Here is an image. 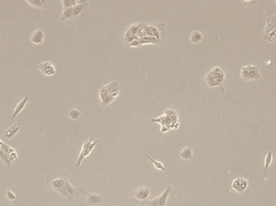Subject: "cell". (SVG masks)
<instances>
[{"instance_id":"cell-27","label":"cell","mask_w":276,"mask_h":206,"mask_svg":"<svg viewBox=\"0 0 276 206\" xmlns=\"http://www.w3.org/2000/svg\"><path fill=\"white\" fill-rule=\"evenodd\" d=\"M87 0H78V3H82V4H84L86 2H87Z\"/></svg>"},{"instance_id":"cell-9","label":"cell","mask_w":276,"mask_h":206,"mask_svg":"<svg viewBox=\"0 0 276 206\" xmlns=\"http://www.w3.org/2000/svg\"><path fill=\"white\" fill-rule=\"evenodd\" d=\"M149 195H150V190L147 188H141L135 192L133 196L136 200L141 201H145L148 200Z\"/></svg>"},{"instance_id":"cell-1","label":"cell","mask_w":276,"mask_h":206,"mask_svg":"<svg viewBox=\"0 0 276 206\" xmlns=\"http://www.w3.org/2000/svg\"><path fill=\"white\" fill-rule=\"evenodd\" d=\"M152 122H158L162 126L161 131L166 133L170 129H178L179 127L178 122V114L172 109H168L164 115L159 118H154L151 119Z\"/></svg>"},{"instance_id":"cell-2","label":"cell","mask_w":276,"mask_h":206,"mask_svg":"<svg viewBox=\"0 0 276 206\" xmlns=\"http://www.w3.org/2000/svg\"><path fill=\"white\" fill-rule=\"evenodd\" d=\"M119 94V88L117 81H112L102 87L100 91V97L103 106L110 104Z\"/></svg>"},{"instance_id":"cell-18","label":"cell","mask_w":276,"mask_h":206,"mask_svg":"<svg viewBox=\"0 0 276 206\" xmlns=\"http://www.w3.org/2000/svg\"><path fill=\"white\" fill-rule=\"evenodd\" d=\"M64 187H65V189H66V191H67V192H68V194H69V196H70V199L73 198V197L75 196V193H76V191H75V188H74V187L70 184V182H68L67 180H66V182H65V186Z\"/></svg>"},{"instance_id":"cell-4","label":"cell","mask_w":276,"mask_h":206,"mask_svg":"<svg viewBox=\"0 0 276 206\" xmlns=\"http://www.w3.org/2000/svg\"><path fill=\"white\" fill-rule=\"evenodd\" d=\"M98 143H100V141L96 140V141L93 142L92 137H90L87 141H85L84 144L82 147V150H81V152H80L79 156H78V159L77 163H76V168H79L81 166L82 161L91 153L93 149L95 148Z\"/></svg>"},{"instance_id":"cell-22","label":"cell","mask_w":276,"mask_h":206,"mask_svg":"<svg viewBox=\"0 0 276 206\" xmlns=\"http://www.w3.org/2000/svg\"><path fill=\"white\" fill-rule=\"evenodd\" d=\"M265 40H267L268 42H274L276 40V28L272 30L271 32L265 35Z\"/></svg>"},{"instance_id":"cell-16","label":"cell","mask_w":276,"mask_h":206,"mask_svg":"<svg viewBox=\"0 0 276 206\" xmlns=\"http://www.w3.org/2000/svg\"><path fill=\"white\" fill-rule=\"evenodd\" d=\"M65 182H66V180L65 179H62V178L56 179L52 181V186L54 189L58 190V189H62V188L65 186Z\"/></svg>"},{"instance_id":"cell-10","label":"cell","mask_w":276,"mask_h":206,"mask_svg":"<svg viewBox=\"0 0 276 206\" xmlns=\"http://www.w3.org/2000/svg\"><path fill=\"white\" fill-rule=\"evenodd\" d=\"M29 98H30L29 95L28 94L25 95L24 97V98H23V99L21 100L19 103H18V105L16 106L15 110H14V112H13V114H12L13 118H16V116L19 115V114H20V112L22 111L23 109H24V108L25 107V106H26V104L27 103V102H28Z\"/></svg>"},{"instance_id":"cell-14","label":"cell","mask_w":276,"mask_h":206,"mask_svg":"<svg viewBox=\"0 0 276 206\" xmlns=\"http://www.w3.org/2000/svg\"><path fill=\"white\" fill-rule=\"evenodd\" d=\"M203 38H204L203 35L198 31L192 32L191 35H190V40L193 44H199V42H201L203 40Z\"/></svg>"},{"instance_id":"cell-21","label":"cell","mask_w":276,"mask_h":206,"mask_svg":"<svg viewBox=\"0 0 276 206\" xmlns=\"http://www.w3.org/2000/svg\"><path fill=\"white\" fill-rule=\"evenodd\" d=\"M85 5L84 4H82V3H79V4H77V5H75L73 7V15L74 16H78V15H79L82 11L84 9Z\"/></svg>"},{"instance_id":"cell-6","label":"cell","mask_w":276,"mask_h":206,"mask_svg":"<svg viewBox=\"0 0 276 206\" xmlns=\"http://www.w3.org/2000/svg\"><path fill=\"white\" fill-rule=\"evenodd\" d=\"M171 190L172 186L168 187L158 197L153 199L151 201H147V206H166L168 197H169L170 194L171 192Z\"/></svg>"},{"instance_id":"cell-5","label":"cell","mask_w":276,"mask_h":206,"mask_svg":"<svg viewBox=\"0 0 276 206\" xmlns=\"http://www.w3.org/2000/svg\"><path fill=\"white\" fill-rule=\"evenodd\" d=\"M241 78L244 81H253L260 78V72L258 66L253 65H249L241 68Z\"/></svg>"},{"instance_id":"cell-11","label":"cell","mask_w":276,"mask_h":206,"mask_svg":"<svg viewBox=\"0 0 276 206\" xmlns=\"http://www.w3.org/2000/svg\"><path fill=\"white\" fill-rule=\"evenodd\" d=\"M44 38H45V35H44V33H43L42 31L40 30V29H37V30H36L33 32V35L31 37V41L34 45H39V44L43 42Z\"/></svg>"},{"instance_id":"cell-17","label":"cell","mask_w":276,"mask_h":206,"mask_svg":"<svg viewBox=\"0 0 276 206\" xmlns=\"http://www.w3.org/2000/svg\"><path fill=\"white\" fill-rule=\"evenodd\" d=\"M148 159H149V161L151 162L152 164H154V166L155 168H157V170H161V171H167V168H165L164 165H163L161 162L155 160V159H154L153 158H152V157H150V156H148Z\"/></svg>"},{"instance_id":"cell-23","label":"cell","mask_w":276,"mask_h":206,"mask_svg":"<svg viewBox=\"0 0 276 206\" xmlns=\"http://www.w3.org/2000/svg\"><path fill=\"white\" fill-rule=\"evenodd\" d=\"M72 16H74L73 15V8H65L64 12H63L62 16V20H67V19H70V18L72 17Z\"/></svg>"},{"instance_id":"cell-8","label":"cell","mask_w":276,"mask_h":206,"mask_svg":"<svg viewBox=\"0 0 276 206\" xmlns=\"http://www.w3.org/2000/svg\"><path fill=\"white\" fill-rule=\"evenodd\" d=\"M39 69L43 75L46 77H51L56 73V69L54 66L49 61H45V62L40 63L39 65Z\"/></svg>"},{"instance_id":"cell-20","label":"cell","mask_w":276,"mask_h":206,"mask_svg":"<svg viewBox=\"0 0 276 206\" xmlns=\"http://www.w3.org/2000/svg\"><path fill=\"white\" fill-rule=\"evenodd\" d=\"M0 159L4 163L6 166H8V168H11L10 159H9V158H8V156L7 155L5 152L1 149V147H0Z\"/></svg>"},{"instance_id":"cell-7","label":"cell","mask_w":276,"mask_h":206,"mask_svg":"<svg viewBox=\"0 0 276 206\" xmlns=\"http://www.w3.org/2000/svg\"><path fill=\"white\" fill-rule=\"evenodd\" d=\"M248 187V181L246 180L238 177L233 180V181L232 183V188L234 191L238 192V193H242L246 191Z\"/></svg>"},{"instance_id":"cell-15","label":"cell","mask_w":276,"mask_h":206,"mask_svg":"<svg viewBox=\"0 0 276 206\" xmlns=\"http://www.w3.org/2000/svg\"><path fill=\"white\" fill-rule=\"evenodd\" d=\"M180 157L185 160H190L193 157V152L190 147H186L180 152Z\"/></svg>"},{"instance_id":"cell-26","label":"cell","mask_w":276,"mask_h":206,"mask_svg":"<svg viewBox=\"0 0 276 206\" xmlns=\"http://www.w3.org/2000/svg\"><path fill=\"white\" fill-rule=\"evenodd\" d=\"M6 196H7V198H8L9 201H15V199H16V196H15V193L12 192L11 191H10V190H8V191L7 192V195H6Z\"/></svg>"},{"instance_id":"cell-3","label":"cell","mask_w":276,"mask_h":206,"mask_svg":"<svg viewBox=\"0 0 276 206\" xmlns=\"http://www.w3.org/2000/svg\"><path fill=\"white\" fill-rule=\"evenodd\" d=\"M225 74L222 69L220 67H214L211 69L205 77L207 85L210 88L220 86L224 82Z\"/></svg>"},{"instance_id":"cell-12","label":"cell","mask_w":276,"mask_h":206,"mask_svg":"<svg viewBox=\"0 0 276 206\" xmlns=\"http://www.w3.org/2000/svg\"><path fill=\"white\" fill-rule=\"evenodd\" d=\"M87 203L90 204H97L102 201V197L95 193H90L87 197Z\"/></svg>"},{"instance_id":"cell-13","label":"cell","mask_w":276,"mask_h":206,"mask_svg":"<svg viewBox=\"0 0 276 206\" xmlns=\"http://www.w3.org/2000/svg\"><path fill=\"white\" fill-rule=\"evenodd\" d=\"M19 131H20V124H15L5 132V138L8 139L12 138L14 135L17 134Z\"/></svg>"},{"instance_id":"cell-25","label":"cell","mask_w":276,"mask_h":206,"mask_svg":"<svg viewBox=\"0 0 276 206\" xmlns=\"http://www.w3.org/2000/svg\"><path fill=\"white\" fill-rule=\"evenodd\" d=\"M69 116L72 119H77V118H78L81 116V113L77 109H72L69 112Z\"/></svg>"},{"instance_id":"cell-19","label":"cell","mask_w":276,"mask_h":206,"mask_svg":"<svg viewBox=\"0 0 276 206\" xmlns=\"http://www.w3.org/2000/svg\"><path fill=\"white\" fill-rule=\"evenodd\" d=\"M272 159H273V154L271 152H268L267 155H266V159H265V167H264V172H266L268 170L269 167L271 165V162H272Z\"/></svg>"},{"instance_id":"cell-28","label":"cell","mask_w":276,"mask_h":206,"mask_svg":"<svg viewBox=\"0 0 276 206\" xmlns=\"http://www.w3.org/2000/svg\"><path fill=\"white\" fill-rule=\"evenodd\" d=\"M245 1H247V2H249V1H250V0H245Z\"/></svg>"},{"instance_id":"cell-24","label":"cell","mask_w":276,"mask_h":206,"mask_svg":"<svg viewBox=\"0 0 276 206\" xmlns=\"http://www.w3.org/2000/svg\"><path fill=\"white\" fill-rule=\"evenodd\" d=\"M78 3V0H63V5L65 8H73L74 6L77 5Z\"/></svg>"}]
</instances>
